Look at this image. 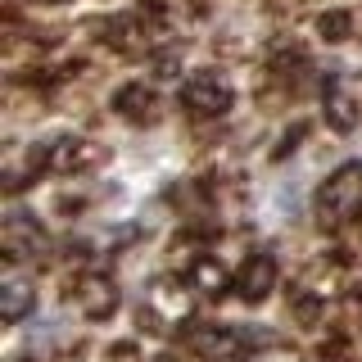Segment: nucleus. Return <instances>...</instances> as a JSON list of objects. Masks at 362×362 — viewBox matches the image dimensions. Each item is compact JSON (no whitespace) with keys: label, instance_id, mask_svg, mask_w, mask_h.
I'll list each match as a JSON object with an SVG mask.
<instances>
[{"label":"nucleus","instance_id":"nucleus-9","mask_svg":"<svg viewBox=\"0 0 362 362\" xmlns=\"http://www.w3.org/2000/svg\"><path fill=\"white\" fill-rule=\"evenodd\" d=\"M186 281H190V290H199V294H222V290H226V267L218 263V258L199 254L195 263H190Z\"/></svg>","mask_w":362,"mask_h":362},{"label":"nucleus","instance_id":"nucleus-8","mask_svg":"<svg viewBox=\"0 0 362 362\" xmlns=\"http://www.w3.org/2000/svg\"><path fill=\"white\" fill-rule=\"evenodd\" d=\"M113 109H118L127 122H145V118H154V90L145 82H132V86H122L118 95H113Z\"/></svg>","mask_w":362,"mask_h":362},{"label":"nucleus","instance_id":"nucleus-4","mask_svg":"<svg viewBox=\"0 0 362 362\" xmlns=\"http://www.w3.org/2000/svg\"><path fill=\"white\" fill-rule=\"evenodd\" d=\"M190 339H195V349L209 362H240L245 349H249V335L231 331V326H199Z\"/></svg>","mask_w":362,"mask_h":362},{"label":"nucleus","instance_id":"nucleus-10","mask_svg":"<svg viewBox=\"0 0 362 362\" xmlns=\"http://www.w3.org/2000/svg\"><path fill=\"white\" fill-rule=\"evenodd\" d=\"M32 303H37V294L23 286V281H5V286H0V317H5V322H23V317L32 313Z\"/></svg>","mask_w":362,"mask_h":362},{"label":"nucleus","instance_id":"nucleus-3","mask_svg":"<svg viewBox=\"0 0 362 362\" xmlns=\"http://www.w3.org/2000/svg\"><path fill=\"white\" fill-rule=\"evenodd\" d=\"M272 286H276V263H272V254L258 249V254H249L240 263V272H235V290H240L245 303H263L272 294Z\"/></svg>","mask_w":362,"mask_h":362},{"label":"nucleus","instance_id":"nucleus-6","mask_svg":"<svg viewBox=\"0 0 362 362\" xmlns=\"http://www.w3.org/2000/svg\"><path fill=\"white\" fill-rule=\"evenodd\" d=\"M5 249H9V258H32V254H41V249H45L41 226L32 222L28 213H9V218H5Z\"/></svg>","mask_w":362,"mask_h":362},{"label":"nucleus","instance_id":"nucleus-7","mask_svg":"<svg viewBox=\"0 0 362 362\" xmlns=\"http://www.w3.org/2000/svg\"><path fill=\"white\" fill-rule=\"evenodd\" d=\"M77 308L86 317H109L118 308V286H113L109 276H82V286H77Z\"/></svg>","mask_w":362,"mask_h":362},{"label":"nucleus","instance_id":"nucleus-11","mask_svg":"<svg viewBox=\"0 0 362 362\" xmlns=\"http://www.w3.org/2000/svg\"><path fill=\"white\" fill-rule=\"evenodd\" d=\"M326 118H331L335 132H354V122H358V109H354V100H349V90L339 82L326 86Z\"/></svg>","mask_w":362,"mask_h":362},{"label":"nucleus","instance_id":"nucleus-1","mask_svg":"<svg viewBox=\"0 0 362 362\" xmlns=\"http://www.w3.org/2000/svg\"><path fill=\"white\" fill-rule=\"evenodd\" d=\"M358 209H362V163H344L322 181V190H317V213H322V222H344V218H354Z\"/></svg>","mask_w":362,"mask_h":362},{"label":"nucleus","instance_id":"nucleus-13","mask_svg":"<svg viewBox=\"0 0 362 362\" xmlns=\"http://www.w3.org/2000/svg\"><path fill=\"white\" fill-rule=\"evenodd\" d=\"M168 290H173V286H154L150 299L158 303V308H168V317H173V322H181V317L190 313V299H186V294H168Z\"/></svg>","mask_w":362,"mask_h":362},{"label":"nucleus","instance_id":"nucleus-12","mask_svg":"<svg viewBox=\"0 0 362 362\" xmlns=\"http://www.w3.org/2000/svg\"><path fill=\"white\" fill-rule=\"evenodd\" d=\"M317 32H322L326 41H349V32H354V18H349L344 9H326V14L317 18Z\"/></svg>","mask_w":362,"mask_h":362},{"label":"nucleus","instance_id":"nucleus-2","mask_svg":"<svg viewBox=\"0 0 362 362\" xmlns=\"http://www.w3.org/2000/svg\"><path fill=\"white\" fill-rule=\"evenodd\" d=\"M231 86H226V77L218 73H195L186 77V86H181V105L190 113H199V118H222L226 109H231Z\"/></svg>","mask_w":362,"mask_h":362},{"label":"nucleus","instance_id":"nucleus-5","mask_svg":"<svg viewBox=\"0 0 362 362\" xmlns=\"http://www.w3.org/2000/svg\"><path fill=\"white\" fill-rule=\"evenodd\" d=\"M95 163H100V145L90 141H54L45 150V168H54V173H82V168Z\"/></svg>","mask_w":362,"mask_h":362},{"label":"nucleus","instance_id":"nucleus-14","mask_svg":"<svg viewBox=\"0 0 362 362\" xmlns=\"http://www.w3.org/2000/svg\"><path fill=\"white\" fill-rule=\"evenodd\" d=\"M150 362H177V358H168V354H158V358H150Z\"/></svg>","mask_w":362,"mask_h":362}]
</instances>
